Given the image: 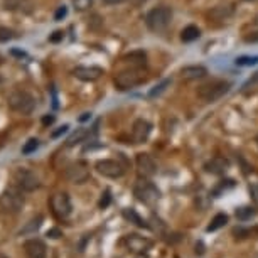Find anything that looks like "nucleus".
I'll use <instances>...</instances> for the list:
<instances>
[{
    "instance_id": "obj_1",
    "label": "nucleus",
    "mask_w": 258,
    "mask_h": 258,
    "mask_svg": "<svg viewBox=\"0 0 258 258\" xmlns=\"http://www.w3.org/2000/svg\"><path fill=\"white\" fill-rule=\"evenodd\" d=\"M170 21H172V11L169 7H154L147 16H145V24L152 32H164L167 31V27L170 26Z\"/></svg>"
},
{
    "instance_id": "obj_2",
    "label": "nucleus",
    "mask_w": 258,
    "mask_h": 258,
    "mask_svg": "<svg viewBox=\"0 0 258 258\" xmlns=\"http://www.w3.org/2000/svg\"><path fill=\"white\" fill-rule=\"evenodd\" d=\"M230 88H231V85L228 81H221V80L209 81L206 85L199 86L198 96H199V100L204 101V103H214V101L223 98V96L230 91Z\"/></svg>"
},
{
    "instance_id": "obj_3",
    "label": "nucleus",
    "mask_w": 258,
    "mask_h": 258,
    "mask_svg": "<svg viewBox=\"0 0 258 258\" xmlns=\"http://www.w3.org/2000/svg\"><path fill=\"white\" fill-rule=\"evenodd\" d=\"M144 81H145L144 68H130V70L120 71L115 76V86L120 91H128L132 88H137Z\"/></svg>"
},
{
    "instance_id": "obj_4",
    "label": "nucleus",
    "mask_w": 258,
    "mask_h": 258,
    "mask_svg": "<svg viewBox=\"0 0 258 258\" xmlns=\"http://www.w3.org/2000/svg\"><path fill=\"white\" fill-rule=\"evenodd\" d=\"M134 194L140 203H144L145 206H155L160 198V191L157 189L154 182H150L149 179H139L134 186Z\"/></svg>"
},
{
    "instance_id": "obj_5",
    "label": "nucleus",
    "mask_w": 258,
    "mask_h": 258,
    "mask_svg": "<svg viewBox=\"0 0 258 258\" xmlns=\"http://www.w3.org/2000/svg\"><path fill=\"white\" fill-rule=\"evenodd\" d=\"M9 106L17 111V113L22 115H31L34 110H36V100L31 93L24 90H16L14 93L9 96Z\"/></svg>"
},
{
    "instance_id": "obj_6",
    "label": "nucleus",
    "mask_w": 258,
    "mask_h": 258,
    "mask_svg": "<svg viewBox=\"0 0 258 258\" xmlns=\"http://www.w3.org/2000/svg\"><path fill=\"white\" fill-rule=\"evenodd\" d=\"M22 206H24V196L16 187H9L0 196V208L9 214H17L22 209Z\"/></svg>"
},
{
    "instance_id": "obj_7",
    "label": "nucleus",
    "mask_w": 258,
    "mask_h": 258,
    "mask_svg": "<svg viewBox=\"0 0 258 258\" xmlns=\"http://www.w3.org/2000/svg\"><path fill=\"white\" fill-rule=\"evenodd\" d=\"M64 177H66V181H70L73 184H85L90 179V165L86 164L85 160L73 162L66 167Z\"/></svg>"
},
{
    "instance_id": "obj_8",
    "label": "nucleus",
    "mask_w": 258,
    "mask_h": 258,
    "mask_svg": "<svg viewBox=\"0 0 258 258\" xmlns=\"http://www.w3.org/2000/svg\"><path fill=\"white\" fill-rule=\"evenodd\" d=\"M51 209L54 213L56 218L59 220H68L73 213V204L71 199L66 192H57L51 198Z\"/></svg>"
},
{
    "instance_id": "obj_9",
    "label": "nucleus",
    "mask_w": 258,
    "mask_h": 258,
    "mask_svg": "<svg viewBox=\"0 0 258 258\" xmlns=\"http://www.w3.org/2000/svg\"><path fill=\"white\" fill-rule=\"evenodd\" d=\"M14 181H16L17 187L21 189V191H26V192H32L34 189L39 187L37 176L27 169H17L16 174H14Z\"/></svg>"
},
{
    "instance_id": "obj_10",
    "label": "nucleus",
    "mask_w": 258,
    "mask_h": 258,
    "mask_svg": "<svg viewBox=\"0 0 258 258\" xmlns=\"http://www.w3.org/2000/svg\"><path fill=\"white\" fill-rule=\"evenodd\" d=\"M96 170L105 177H110V179H118L125 174V169L118 160H113V159H103V160H98L96 162Z\"/></svg>"
},
{
    "instance_id": "obj_11",
    "label": "nucleus",
    "mask_w": 258,
    "mask_h": 258,
    "mask_svg": "<svg viewBox=\"0 0 258 258\" xmlns=\"http://www.w3.org/2000/svg\"><path fill=\"white\" fill-rule=\"evenodd\" d=\"M135 164H137V170L140 174V177H152L157 174V162L154 160L152 155L149 154H137V157H135Z\"/></svg>"
},
{
    "instance_id": "obj_12",
    "label": "nucleus",
    "mask_w": 258,
    "mask_h": 258,
    "mask_svg": "<svg viewBox=\"0 0 258 258\" xmlns=\"http://www.w3.org/2000/svg\"><path fill=\"white\" fill-rule=\"evenodd\" d=\"M152 132V123L144 118H139L134 121L132 126V142L134 144H144L147 142L149 135Z\"/></svg>"
},
{
    "instance_id": "obj_13",
    "label": "nucleus",
    "mask_w": 258,
    "mask_h": 258,
    "mask_svg": "<svg viewBox=\"0 0 258 258\" xmlns=\"http://www.w3.org/2000/svg\"><path fill=\"white\" fill-rule=\"evenodd\" d=\"M105 75V71L98 66H78L73 70V76L81 81H96Z\"/></svg>"
},
{
    "instance_id": "obj_14",
    "label": "nucleus",
    "mask_w": 258,
    "mask_h": 258,
    "mask_svg": "<svg viewBox=\"0 0 258 258\" xmlns=\"http://www.w3.org/2000/svg\"><path fill=\"white\" fill-rule=\"evenodd\" d=\"M125 245L130 251L144 255V253H147L150 248H152V241L144 236H140V235H128L125 238Z\"/></svg>"
},
{
    "instance_id": "obj_15",
    "label": "nucleus",
    "mask_w": 258,
    "mask_h": 258,
    "mask_svg": "<svg viewBox=\"0 0 258 258\" xmlns=\"http://www.w3.org/2000/svg\"><path fill=\"white\" fill-rule=\"evenodd\" d=\"M24 253H26V258H46L47 248L44 241L37 240V238H31V240L24 243Z\"/></svg>"
},
{
    "instance_id": "obj_16",
    "label": "nucleus",
    "mask_w": 258,
    "mask_h": 258,
    "mask_svg": "<svg viewBox=\"0 0 258 258\" xmlns=\"http://www.w3.org/2000/svg\"><path fill=\"white\" fill-rule=\"evenodd\" d=\"M206 75H208V70L204 66H201V64H189V66H184L181 70L182 80H186V81L203 80Z\"/></svg>"
},
{
    "instance_id": "obj_17",
    "label": "nucleus",
    "mask_w": 258,
    "mask_h": 258,
    "mask_svg": "<svg viewBox=\"0 0 258 258\" xmlns=\"http://www.w3.org/2000/svg\"><path fill=\"white\" fill-rule=\"evenodd\" d=\"M228 167H230V164H228V160L223 159V157H213L209 162H206V165H204V169H206L208 172L216 174V176L225 174L228 170Z\"/></svg>"
},
{
    "instance_id": "obj_18",
    "label": "nucleus",
    "mask_w": 258,
    "mask_h": 258,
    "mask_svg": "<svg viewBox=\"0 0 258 258\" xmlns=\"http://www.w3.org/2000/svg\"><path fill=\"white\" fill-rule=\"evenodd\" d=\"M235 9H233L231 4H225V6H216L209 11V17L214 19V21H226L228 17L233 16Z\"/></svg>"
},
{
    "instance_id": "obj_19",
    "label": "nucleus",
    "mask_w": 258,
    "mask_h": 258,
    "mask_svg": "<svg viewBox=\"0 0 258 258\" xmlns=\"http://www.w3.org/2000/svg\"><path fill=\"white\" fill-rule=\"evenodd\" d=\"M125 62H128L132 68H144L145 62H147V54L144 51H134L130 54H126L123 57Z\"/></svg>"
},
{
    "instance_id": "obj_20",
    "label": "nucleus",
    "mask_w": 258,
    "mask_h": 258,
    "mask_svg": "<svg viewBox=\"0 0 258 258\" xmlns=\"http://www.w3.org/2000/svg\"><path fill=\"white\" fill-rule=\"evenodd\" d=\"M123 218H125L126 221L134 223V225L139 226V228H149V225L145 223L144 218H140V214L135 211V209H132V208L123 209Z\"/></svg>"
},
{
    "instance_id": "obj_21",
    "label": "nucleus",
    "mask_w": 258,
    "mask_h": 258,
    "mask_svg": "<svg viewBox=\"0 0 258 258\" xmlns=\"http://www.w3.org/2000/svg\"><path fill=\"white\" fill-rule=\"evenodd\" d=\"M199 37H201V31H199V27H196V26L184 27L182 32H181V41L182 42H192Z\"/></svg>"
},
{
    "instance_id": "obj_22",
    "label": "nucleus",
    "mask_w": 258,
    "mask_h": 258,
    "mask_svg": "<svg viewBox=\"0 0 258 258\" xmlns=\"http://www.w3.org/2000/svg\"><path fill=\"white\" fill-rule=\"evenodd\" d=\"M228 223V214H225V213H218L216 216L213 218L211 220V223L208 225V228H206V231L208 233H213V231H216V230H220V228H223Z\"/></svg>"
},
{
    "instance_id": "obj_23",
    "label": "nucleus",
    "mask_w": 258,
    "mask_h": 258,
    "mask_svg": "<svg viewBox=\"0 0 258 258\" xmlns=\"http://www.w3.org/2000/svg\"><path fill=\"white\" fill-rule=\"evenodd\" d=\"M248 29H250V32H248V36L245 37V41L246 42H258V14L253 17V21L250 22Z\"/></svg>"
},
{
    "instance_id": "obj_24",
    "label": "nucleus",
    "mask_w": 258,
    "mask_h": 258,
    "mask_svg": "<svg viewBox=\"0 0 258 258\" xmlns=\"http://www.w3.org/2000/svg\"><path fill=\"white\" fill-rule=\"evenodd\" d=\"M88 137H90V132H88V130L80 128L76 134H73V135H71V139L68 140V145H70V147H73V145H76V144H80V142H85V140L88 139Z\"/></svg>"
},
{
    "instance_id": "obj_25",
    "label": "nucleus",
    "mask_w": 258,
    "mask_h": 258,
    "mask_svg": "<svg viewBox=\"0 0 258 258\" xmlns=\"http://www.w3.org/2000/svg\"><path fill=\"white\" fill-rule=\"evenodd\" d=\"M170 86V80H164V81H160L159 85H155L152 90L149 91V96L150 98H155V96H160L164 93L165 90H167Z\"/></svg>"
},
{
    "instance_id": "obj_26",
    "label": "nucleus",
    "mask_w": 258,
    "mask_h": 258,
    "mask_svg": "<svg viewBox=\"0 0 258 258\" xmlns=\"http://www.w3.org/2000/svg\"><path fill=\"white\" fill-rule=\"evenodd\" d=\"M255 216V209L253 208H240V209H236V218L240 221H248V220H251V218Z\"/></svg>"
},
{
    "instance_id": "obj_27",
    "label": "nucleus",
    "mask_w": 258,
    "mask_h": 258,
    "mask_svg": "<svg viewBox=\"0 0 258 258\" xmlns=\"http://www.w3.org/2000/svg\"><path fill=\"white\" fill-rule=\"evenodd\" d=\"M236 66H256L258 64V56H240L235 59Z\"/></svg>"
},
{
    "instance_id": "obj_28",
    "label": "nucleus",
    "mask_w": 258,
    "mask_h": 258,
    "mask_svg": "<svg viewBox=\"0 0 258 258\" xmlns=\"http://www.w3.org/2000/svg\"><path fill=\"white\" fill-rule=\"evenodd\" d=\"M37 149H39V140L37 139H29L27 142L24 144L22 154L24 155H29V154H32V152H36Z\"/></svg>"
},
{
    "instance_id": "obj_29",
    "label": "nucleus",
    "mask_w": 258,
    "mask_h": 258,
    "mask_svg": "<svg viewBox=\"0 0 258 258\" xmlns=\"http://www.w3.org/2000/svg\"><path fill=\"white\" fill-rule=\"evenodd\" d=\"M41 225H42V218L37 216V218H34L32 221H29V225L24 228L21 233H34L36 230H39V228H41Z\"/></svg>"
},
{
    "instance_id": "obj_30",
    "label": "nucleus",
    "mask_w": 258,
    "mask_h": 258,
    "mask_svg": "<svg viewBox=\"0 0 258 258\" xmlns=\"http://www.w3.org/2000/svg\"><path fill=\"white\" fill-rule=\"evenodd\" d=\"M73 6H75L76 11H88V9L93 6V0H73Z\"/></svg>"
},
{
    "instance_id": "obj_31",
    "label": "nucleus",
    "mask_w": 258,
    "mask_h": 258,
    "mask_svg": "<svg viewBox=\"0 0 258 258\" xmlns=\"http://www.w3.org/2000/svg\"><path fill=\"white\" fill-rule=\"evenodd\" d=\"M16 37V32L9 27H0V42H7Z\"/></svg>"
},
{
    "instance_id": "obj_32",
    "label": "nucleus",
    "mask_w": 258,
    "mask_h": 258,
    "mask_svg": "<svg viewBox=\"0 0 258 258\" xmlns=\"http://www.w3.org/2000/svg\"><path fill=\"white\" fill-rule=\"evenodd\" d=\"M110 203H111V194H110L108 189H106V191L101 194V199H100L98 206H100V209H106L110 206Z\"/></svg>"
},
{
    "instance_id": "obj_33",
    "label": "nucleus",
    "mask_w": 258,
    "mask_h": 258,
    "mask_svg": "<svg viewBox=\"0 0 258 258\" xmlns=\"http://www.w3.org/2000/svg\"><path fill=\"white\" fill-rule=\"evenodd\" d=\"M68 16V7L66 6H61L59 9L56 11V14H54V21H62Z\"/></svg>"
},
{
    "instance_id": "obj_34",
    "label": "nucleus",
    "mask_w": 258,
    "mask_h": 258,
    "mask_svg": "<svg viewBox=\"0 0 258 258\" xmlns=\"http://www.w3.org/2000/svg\"><path fill=\"white\" fill-rule=\"evenodd\" d=\"M46 236L51 238V240H57V238L62 236V231L59 230V228H51V230L46 233Z\"/></svg>"
},
{
    "instance_id": "obj_35",
    "label": "nucleus",
    "mask_w": 258,
    "mask_h": 258,
    "mask_svg": "<svg viewBox=\"0 0 258 258\" xmlns=\"http://www.w3.org/2000/svg\"><path fill=\"white\" fill-rule=\"evenodd\" d=\"M68 130H70V125H62V126H59V128L56 130V132L51 134V137L52 139H57V137H61V135H64Z\"/></svg>"
},
{
    "instance_id": "obj_36",
    "label": "nucleus",
    "mask_w": 258,
    "mask_h": 258,
    "mask_svg": "<svg viewBox=\"0 0 258 258\" xmlns=\"http://www.w3.org/2000/svg\"><path fill=\"white\" fill-rule=\"evenodd\" d=\"M250 196L253 199V203L258 206V184H251L250 186Z\"/></svg>"
},
{
    "instance_id": "obj_37",
    "label": "nucleus",
    "mask_w": 258,
    "mask_h": 258,
    "mask_svg": "<svg viewBox=\"0 0 258 258\" xmlns=\"http://www.w3.org/2000/svg\"><path fill=\"white\" fill-rule=\"evenodd\" d=\"M61 39H62V32H61V31H56V32L49 37V41H51V42H57V41H61Z\"/></svg>"
},
{
    "instance_id": "obj_38",
    "label": "nucleus",
    "mask_w": 258,
    "mask_h": 258,
    "mask_svg": "<svg viewBox=\"0 0 258 258\" xmlns=\"http://www.w3.org/2000/svg\"><path fill=\"white\" fill-rule=\"evenodd\" d=\"M52 121H54V116H52V115H46V116H42V123H44V125H51Z\"/></svg>"
},
{
    "instance_id": "obj_39",
    "label": "nucleus",
    "mask_w": 258,
    "mask_h": 258,
    "mask_svg": "<svg viewBox=\"0 0 258 258\" xmlns=\"http://www.w3.org/2000/svg\"><path fill=\"white\" fill-rule=\"evenodd\" d=\"M105 4H108V6H116V4H121L125 2V0H103Z\"/></svg>"
},
{
    "instance_id": "obj_40",
    "label": "nucleus",
    "mask_w": 258,
    "mask_h": 258,
    "mask_svg": "<svg viewBox=\"0 0 258 258\" xmlns=\"http://www.w3.org/2000/svg\"><path fill=\"white\" fill-rule=\"evenodd\" d=\"M91 118V113H83L80 116V121H86V120H90Z\"/></svg>"
},
{
    "instance_id": "obj_41",
    "label": "nucleus",
    "mask_w": 258,
    "mask_h": 258,
    "mask_svg": "<svg viewBox=\"0 0 258 258\" xmlns=\"http://www.w3.org/2000/svg\"><path fill=\"white\" fill-rule=\"evenodd\" d=\"M255 142H256V145H258V137H256V140H255Z\"/></svg>"
}]
</instances>
